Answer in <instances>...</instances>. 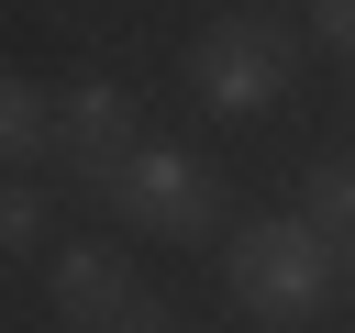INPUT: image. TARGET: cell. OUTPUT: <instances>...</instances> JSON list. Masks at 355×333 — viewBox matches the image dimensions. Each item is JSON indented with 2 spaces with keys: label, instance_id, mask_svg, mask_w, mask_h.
I'll return each instance as SVG.
<instances>
[{
  "label": "cell",
  "instance_id": "obj_1",
  "mask_svg": "<svg viewBox=\"0 0 355 333\" xmlns=\"http://www.w3.org/2000/svg\"><path fill=\"white\" fill-rule=\"evenodd\" d=\"M222 289H233L266 333H311V322L333 311V289H344V255H333L300 211H255V222H233V244H222Z\"/></svg>",
  "mask_w": 355,
  "mask_h": 333
},
{
  "label": "cell",
  "instance_id": "obj_2",
  "mask_svg": "<svg viewBox=\"0 0 355 333\" xmlns=\"http://www.w3.org/2000/svg\"><path fill=\"white\" fill-rule=\"evenodd\" d=\"M189 100H200V111H222V122L277 111V100H288V33H277V22H255V11L200 22V44H189Z\"/></svg>",
  "mask_w": 355,
  "mask_h": 333
},
{
  "label": "cell",
  "instance_id": "obj_3",
  "mask_svg": "<svg viewBox=\"0 0 355 333\" xmlns=\"http://www.w3.org/2000/svg\"><path fill=\"white\" fill-rule=\"evenodd\" d=\"M111 211L133 222V233H166V244H189V233H211L222 222V178H211V155L200 144H133V166L111 178Z\"/></svg>",
  "mask_w": 355,
  "mask_h": 333
},
{
  "label": "cell",
  "instance_id": "obj_4",
  "mask_svg": "<svg viewBox=\"0 0 355 333\" xmlns=\"http://www.w3.org/2000/svg\"><path fill=\"white\" fill-rule=\"evenodd\" d=\"M133 144H144V111H133L122 78H78V89H55V166H67L89 200H111V178L133 166Z\"/></svg>",
  "mask_w": 355,
  "mask_h": 333
},
{
  "label": "cell",
  "instance_id": "obj_5",
  "mask_svg": "<svg viewBox=\"0 0 355 333\" xmlns=\"http://www.w3.org/2000/svg\"><path fill=\"white\" fill-rule=\"evenodd\" d=\"M44 289H55V311H67L78 333H122V322H144V311H155L122 244H55V266H44Z\"/></svg>",
  "mask_w": 355,
  "mask_h": 333
},
{
  "label": "cell",
  "instance_id": "obj_6",
  "mask_svg": "<svg viewBox=\"0 0 355 333\" xmlns=\"http://www.w3.org/2000/svg\"><path fill=\"white\" fill-rule=\"evenodd\" d=\"M22 166H55V89L0 78V178H22Z\"/></svg>",
  "mask_w": 355,
  "mask_h": 333
},
{
  "label": "cell",
  "instance_id": "obj_7",
  "mask_svg": "<svg viewBox=\"0 0 355 333\" xmlns=\"http://www.w3.org/2000/svg\"><path fill=\"white\" fill-rule=\"evenodd\" d=\"M300 222H311L333 255H355V166H311V178H300Z\"/></svg>",
  "mask_w": 355,
  "mask_h": 333
},
{
  "label": "cell",
  "instance_id": "obj_8",
  "mask_svg": "<svg viewBox=\"0 0 355 333\" xmlns=\"http://www.w3.org/2000/svg\"><path fill=\"white\" fill-rule=\"evenodd\" d=\"M44 189H22V178H0V255H22V244H44Z\"/></svg>",
  "mask_w": 355,
  "mask_h": 333
},
{
  "label": "cell",
  "instance_id": "obj_9",
  "mask_svg": "<svg viewBox=\"0 0 355 333\" xmlns=\"http://www.w3.org/2000/svg\"><path fill=\"white\" fill-rule=\"evenodd\" d=\"M311 33H322L344 67H355V0H311Z\"/></svg>",
  "mask_w": 355,
  "mask_h": 333
},
{
  "label": "cell",
  "instance_id": "obj_10",
  "mask_svg": "<svg viewBox=\"0 0 355 333\" xmlns=\"http://www.w3.org/2000/svg\"><path fill=\"white\" fill-rule=\"evenodd\" d=\"M122 333H178V322H155V311H144V322H122Z\"/></svg>",
  "mask_w": 355,
  "mask_h": 333
},
{
  "label": "cell",
  "instance_id": "obj_11",
  "mask_svg": "<svg viewBox=\"0 0 355 333\" xmlns=\"http://www.w3.org/2000/svg\"><path fill=\"white\" fill-rule=\"evenodd\" d=\"M344 289H355V255H344Z\"/></svg>",
  "mask_w": 355,
  "mask_h": 333
}]
</instances>
